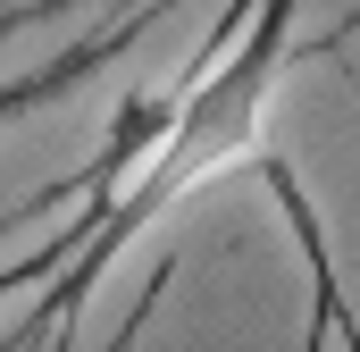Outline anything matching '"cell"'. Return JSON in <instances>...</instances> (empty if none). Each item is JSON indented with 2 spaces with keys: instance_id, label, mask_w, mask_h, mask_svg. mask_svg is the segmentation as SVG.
Listing matches in <instances>:
<instances>
[{
  "instance_id": "6da1fadb",
  "label": "cell",
  "mask_w": 360,
  "mask_h": 352,
  "mask_svg": "<svg viewBox=\"0 0 360 352\" xmlns=\"http://www.w3.org/2000/svg\"><path fill=\"white\" fill-rule=\"evenodd\" d=\"M293 17H302V0H235L226 25L201 42V59L176 68V101H168L151 151L134 160L126 184L84 193V210H76L84 244H76V268H68V294H51L42 319L17 344H51V336L68 344L92 285L143 235H160L176 210H193V193H210L218 176L252 168L269 151V109L285 92V68H293Z\"/></svg>"
},
{
  "instance_id": "7a4b0ae2",
  "label": "cell",
  "mask_w": 360,
  "mask_h": 352,
  "mask_svg": "<svg viewBox=\"0 0 360 352\" xmlns=\"http://www.w3.org/2000/svg\"><path fill=\"white\" fill-rule=\"evenodd\" d=\"M151 25H160V0H134V8H117L109 25H92L84 42H68V51H59V68H42V76H25V84H0V126H8V118H25V109H42V101H59V92H76L92 68L126 59V42H143Z\"/></svg>"
},
{
  "instance_id": "3957f363",
  "label": "cell",
  "mask_w": 360,
  "mask_h": 352,
  "mask_svg": "<svg viewBox=\"0 0 360 352\" xmlns=\"http://www.w3.org/2000/svg\"><path fill=\"white\" fill-rule=\"evenodd\" d=\"M76 244H84V227L68 218V227H59V235H42L34 252L0 260V310H8V302H25V294H34L42 277H68V268H76Z\"/></svg>"
},
{
  "instance_id": "277c9868",
  "label": "cell",
  "mask_w": 360,
  "mask_h": 352,
  "mask_svg": "<svg viewBox=\"0 0 360 352\" xmlns=\"http://www.w3.org/2000/svg\"><path fill=\"white\" fill-rule=\"evenodd\" d=\"M17 25H25V17H17V8H0V34H17Z\"/></svg>"
}]
</instances>
